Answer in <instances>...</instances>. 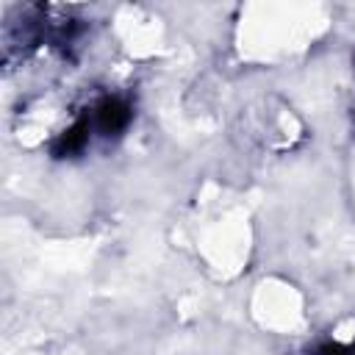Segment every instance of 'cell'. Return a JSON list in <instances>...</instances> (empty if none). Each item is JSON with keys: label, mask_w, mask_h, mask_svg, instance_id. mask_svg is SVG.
Returning a JSON list of instances; mask_svg holds the SVG:
<instances>
[{"label": "cell", "mask_w": 355, "mask_h": 355, "mask_svg": "<svg viewBox=\"0 0 355 355\" xmlns=\"http://www.w3.org/2000/svg\"><path fill=\"white\" fill-rule=\"evenodd\" d=\"M128 119H130V108L122 103V100H116V97H111V100H103L100 105H97V114H94V125L103 130V133H119L125 125H128Z\"/></svg>", "instance_id": "6da1fadb"}]
</instances>
